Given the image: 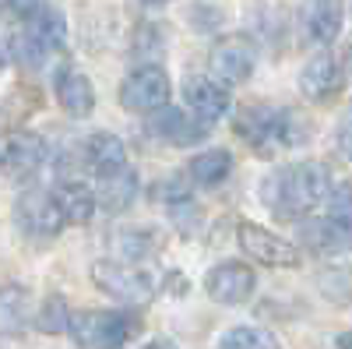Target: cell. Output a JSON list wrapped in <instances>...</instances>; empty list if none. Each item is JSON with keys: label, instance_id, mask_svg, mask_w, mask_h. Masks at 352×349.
<instances>
[{"label": "cell", "instance_id": "cell-1", "mask_svg": "<svg viewBox=\"0 0 352 349\" xmlns=\"http://www.w3.org/2000/svg\"><path fill=\"white\" fill-rule=\"evenodd\" d=\"M264 191H268V209H275V215L296 219L331 194V173L324 162H300L282 169L275 180L264 184Z\"/></svg>", "mask_w": 352, "mask_h": 349}, {"label": "cell", "instance_id": "cell-2", "mask_svg": "<svg viewBox=\"0 0 352 349\" xmlns=\"http://www.w3.org/2000/svg\"><path fill=\"white\" fill-rule=\"evenodd\" d=\"M64 36H67L64 14L50 4H43L21 28L11 32V53L25 67H43L50 56L64 46Z\"/></svg>", "mask_w": 352, "mask_h": 349}, {"label": "cell", "instance_id": "cell-3", "mask_svg": "<svg viewBox=\"0 0 352 349\" xmlns=\"http://www.w3.org/2000/svg\"><path fill=\"white\" fill-rule=\"evenodd\" d=\"M138 317L124 310H78L67 317V332L81 349H120L138 335Z\"/></svg>", "mask_w": 352, "mask_h": 349}, {"label": "cell", "instance_id": "cell-4", "mask_svg": "<svg viewBox=\"0 0 352 349\" xmlns=\"http://www.w3.org/2000/svg\"><path fill=\"white\" fill-rule=\"evenodd\" d=\"M92 282L127 307H141L155 297V279L134 265H124V261H99V265H92Z\"/></svg>", "mask_w": 352, "mask_h": 349}, {"label": "cell", "instance_id": "cell-5", "mask_svg": "<svg viewBox=\"0 0 352 349\" xmlns=\"http://www.w3.org/2000/svg\"><path fill=\"white\" fill-rule=\"evenodd\" d=\"M236 131L254 145L261 156H268L275 145H292V120L289 113L272 109V106H247L236 120Z\"/></svg>", "mask_w": 352, "mask_h": 349}, {"label": "cell", "instance_id": "cell-6", "mask_svg": "<svg viewBox=\"0 0 352 349\" xmlns=\"http://www.w3.org/2000/svg\"><path fill=\"white\" fill-rule=\"evenodd\" d=\"M236 240H240L247 257L261 261V265H268V268H296L300 265V247L289 244L285 237H278V233L257 226V222H240Z\"/></svg>", "mask_w": 352, "mask_h": 349}, {"label": "cell", "instance_id": "cell-7", "mask_svg": "<svg viewBox=\"0 0 352 349\" xmlns=\"http://www.w3.org/2000/svg\"><path fill=\"white\" fill-rule=\"evenodd\" d=\"M14 219L21 226V233L36 240H46V237H56V233L64 229V215H60V205H56V198L46 191V187H32L18 198L14 205Z\"/></svg>", "mask_w": 352, "mask_h": 349}, {"label": "cell", "instance_id": "cell-8", "mask_svg": "<svg viewBox=\"0 0 352 349\" xmlns=\"http://www.w3.org/2000/svg\"><path fill=\"white\" fill-rule=\"evenodd\" d=\"M169 103V74L155 64H144L131 71L120 85V106L134 113H152Z\"/></svg>", "mask_w": 352, "mask_h": 349}, {"label": "cell", "instance_id": "cell-9", "mask_svg": "<svg viewBox=\"0 0 352 349\" xmlns=\"http://www.w3.org/2000/svg\"><path fill=\"white\" fill-rule=\"evenodd\" d=\"M204 286H208V297L215 304H243L254 293L257 275H254L250 265H243V261H222V265H215L208 272Z\"/></svg>", "mask_w": 352, "mask_h": 349}, {"label": "cell", "instance_id": "cell-10", "mask_svg": "<svg viewBox=\"0 0 352 349\" xmlns=\"http://www.w3.org/2000/svg\"><path fill=\"white\" fill-rule=\"evenodd\" d=\"M254 61H257L254 46L243 36H229L212 53V74L219 85H243L254 74Z\"/></svg>", "mask_w": 352, "mask_h": 349}, {"label": "cell", "instance_id": "cell-11", "mask_svg": "<svg viewBox=\"0 0 352 349\" xmlns=\"http://www.w3.org/2000/svg\"><path fill=\"white\" fill-rule=\"evenodd\" d=\"M46 141L32 131H18L0 141V169L14 173V177H32V173L46 162Z\"/></svg>", "mask_w": 352, "mask_h": 349}, {"label": "cell", "instance_id": "cell-12", "mask_svg": "<svg viewBox=\"0 0 352 349\" xmlns=\"http://www.w3.org/2000/svg\"><path fill=\"white\" fill-rule=\"evenodd\" d=\"M184 103L201 124H215L219 116L229 113V92L215 78H204V74H194L184 81Z\"/></svg>", "mask_w": 352, "mask_h": 349}, {"label": "cell", "instance_id": "cell-13", "mask_svg": "<svg viewBox=\"0 0 352 349\" xmlns=\"http://www.w3.org/2000/svg\"><path fill=\"white\" fill-rule=\"evenodd\" d=\"M300 89L307 99L314 103H324L331 99L338 89H342V64L335 61L331 53H320V56H310L300 71Z\"/></svg>", "mask_w": 352, "mask_h": 349}, {"label": "cell", "instance_id": "cell-14", "mask_svg": "<svg viewBox=\"0 0 352 349\" xmlns=\"http://www.w3.org/2000/svg\"><path fill=\"white\" fill-rule=\"evenodd\" d=\"M300 21H303V32L310 43L331 46L335 36L342 32V8H338V0H307L300 11Z\"/></svg>", "mask_w": 352, "mask_h": 349}, {"label": "cell", "instance_id": "cell-15", "mask_svg": "<svg viewBox=\"0 0 352 349\" xmlns=\"http://www.w3.org/2000/svg\"><path fill=\"white\" fill-rule=\"evenodd\" d=\"M204 127L208 124H194V116L173 109V106L152 109L148 124H144V131H148L152 138H162V141H173V145H187V141L204 138Z\"/></svg>", "mask_w": 352, "mask_h": 349}, {"label": "cell", "instance_id": "cell-16", "mask_svg": "<svg viewBox=\"0 0 352 349\" xmlns=\"http://www.w3.org/2000/svg\"><path fill=\"white\" fill-rule=\"evenodd\" d=\"M92 194H96V209H102L109 215L124 212V209H131V201L138 194V173L131 166L113 169L106 177H99V191H92Z\"/></svg>", "mask_w": 352, "mask_h": 349}, {"label": "cell", "instance_id": "cell-17", "mask_svg": "<svg viewBox=\"0 0 352 349\" xmlns=\"http://www.w3.org/2000/svg\"><path fill=\"white\" fill-rule=\"evenodd\" d=\"M85 162H88V169H92L96 177H106V173L127 166V149H124V141L116 134L99 131V134H92L85 141Z\"/></svg>", "mask_w": 352, "mask_h": 349}, {"label": "cell", "instance_id": "cell-18", "mask_svg": "<svg viewBox=\"0 0 352 349\" xmlns=\"http://www.w3.org/2000/svg\"><path fill=\"white\" fill-rule=\"evenodd\" d=\"M56 99H60L64 113L74 116V120H81V116L96 109V89L81 71H64L56 78Z\"/></svg>", "mask_w": 352, "mask_h": 349}, {"label": "cell", "instance_id": "cell-19", "mask_svg": "<svg viewBox=\"0 0 352 349\" xmlns=\"http://www.w3.org/2000/svg\"><path fill=\"white\" fill-rule=\"evenodd\" d=\"M53 198H56V205H60L64 222H78V226H85L88 219L96 215V194H92V187H85L81 180H67V184H60V191H56Z\"/></svg>", "mask_w": 352, "mask_h": 349}, {"label": "cell", "instance_id": "cell-20", "mask_svg": "<svg viewBox=\"0 0 352 349\" xmlns=\"http://www.w3.org/2000/svg\"><path fill=\"white\" fill-rule=\"evenodd\" d=\"M190 173V180L201 184V187H219L229 180V173H232V156L226 149H208V152H201L190 159L187 166Z\"/></svg>", "mask_w": 352, "mask_h": 349}, {"label": "cell", "instance_id": "cell-21", "mask_svg": "<svg viewBox=\"0 0 352 349\" xmlns=\"http://www.w3.org/2000/svg\"><path fill=\"white\" fill-rule=\"evenodd\" d=\"M28 325V289L0 286V335H14Z\"/></svg>", "mask_w": 352, "mask_h": 349}, {"label": "cell", "instance_id": "cell-22", "mask_svg": "<svg viewBox=\"0 0 352 349\" xmlns=\"http://www.w3.org/2000/svg\"><path fill=\"white\" fill-rule=\"evenodd\" d=\"M303 240H307V247H314L317 254H331V251H342V247H345L349 229L335 226L331 219H317V222H307V226H303Z\"/></svg>", "mask_w": 352, "mask_h": 349}, {"label": "cell", "instance_id": "cell-23", "mask_svg": "<svg viewBox=\"0 0 352 349\" xmlns=\"http://www.w3.org/2000/svg\"><path fill=\"white\" fill-rule=\"evenodd\" d=\"M219 349H278V339L268 328H257V325H236L229 328L219 339Z\"/></svg>", "mask_w": 352, "mask_h": 349}, {"label": "cell", "instance_id": "cell-24", "mask_svg": "<svg viewBox=\"0 0 352 349\" xmlns=\"http://www.w3.org/2000/svg\"><path fill=\"white\" fill-rule=\"evenodd\" d=\"M67 317H71V307H67L64 297H46V304L39 307L36 325L46 335H60V332H67Z\"/></svg>", "mask_w": 352, "mask_h": 349}, {"label": "cell", "instance_id": "cell-25", "mask_svg": "<svg viewBox=\"0 0 352 349\" xmlns=\"http://www.w3.org/2000/svg\"><path fill=\"white\" fill-rule=\"evenodd\" d=\"M43 4L46 0H0V25L14 32V28H21Z\"/></svg>", "mask_w": 352, "mask_h": 349}, {"label": "cell", "instance_id": "cell-26", "mask_svg": "<svg viewBox=\"0 0 352 349\" xmlns=\"http://www.w3.org/2000/svg\"><path fill=\"white\" fill-rule=\"evenodd\" d=\"M116 251H120V257H131V261H138V257H144L152 251V237L144 229H134V233H120L116 237Z\"/></svg>", "mask_w": 352, "mask_h": 349}, {"label": "cell", "instance_id": "cell-27", "mask_svg": "<svg viewBox=\"0 0 352 349\" xmlns=\"http://www.w3.org/2000/svg\"><path fill=\"white\" fill-rule=\"evenodd\" d=\"M328 219L349 229V184H338L335 194H328Z\"/></svg>", "mask_w": 352, "mask_h": 349}, {"label": "cell", "instance_id": "cell-28", "mask_svg": "<svg viewBox=\"0 0 352 349\" xmlns=\"http://www.w3.org/2000/svg\"><path fill=\"white\" fill-rule=\"evenodd\" d=\"M144 349H176V346H173L169 339H152V342L144 346Z\"/></svg>", "mask_w": 352, "mask_h": 349}, {"label": "cell", "instance_id": "cell-29", "mask_svg": "<svg viewBox=\"0 0 352 349\" xmlns=\"http://www.w3.org/2000/svg\"><path fill=\"white\" fill-rule=\"evenodd\" d=\"M338 349H349V335H342V339H338Z\"/></svg>", "mask_w": 352, "mask_h": 349}, {"label": "cell", "instance_id": "cell-30", "mask_svg": "<svg viewBox=\"0 0 352 349\" xmlns=\"http://www.w3.org/2000/svg\"><path fill=\"white\" fill-rule=\"evenodd\" d=\"M141 4H166V0H141Z\"/></svg>", "mask_w": 352, "mask_h": 349}, {"label": "cell", "instance_id": "cell-31", "mask_svg": "<svg viewBox=\"0 0 352 349\" xmlns=\"http://www.w3.org/2000/svg\"><path fill=\"white\" fill-rule=\"evenodd\" d=\"M0 67H4V50H0Z\"/></svg>", "mask_w": 352, "mask_h": 349}]
</instances>
